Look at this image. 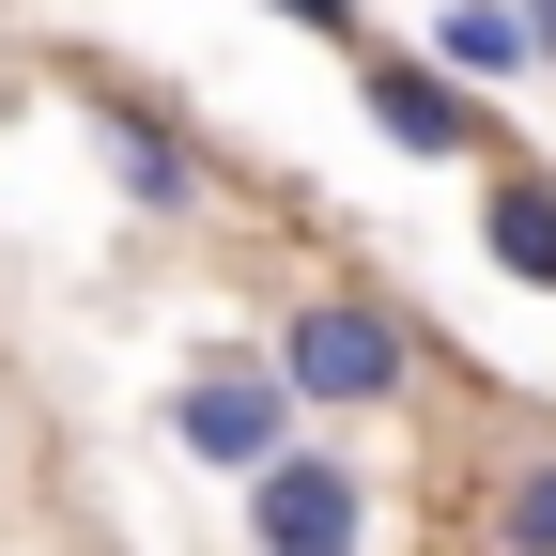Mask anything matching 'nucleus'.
<instances>
[{
	"label": "nucleus",
	"instance_id": "obj_1",
	"mask_svg": "<svg viewBox=\"0 0 556 556\" xmlns=\"http://www.w3.org/2000/svg\"><path fill=\"white\" fill-rule=\"evenodd\" d=\"M263 356L294 371L309 417H402L417 387H433V340H417V309L387 294V278H294Z\"/></svg>",
	"mask_w": 556,
	"mask_h": 556
},
{
	"label": "nucleus",
	"instance_id": "obj_2",
	"mask_svg": "<svg viewBox=\"0 0 556 556\" xmlns=\"http://www.w3.org/2000/svg\"><path fill=\"white\" fill-rule=\"evenodd\" d=\"M62 109L93 124V155H109V186H124V217H155V232H201L217 217V155L139 93V78H109V62H62Z\"/></svg>",
	"mask_w": 556,
	"mask_h": 556
},
{
	"label": "nucleus",
	"instance_id": "obj_3",
	"mask_svg": "<svg viewBox=\"0 0 556 556\" xmlns=\"http://www.w3.org/2000/svg\"><path fill=\"white\" fill-rule=\"evenodd\" d=\"M356 109H371V139L387 155H417V170H495L510 155V109L479 93V78H448L433 47H356Z\"/></svg>",
	"mask_w": 556,
	"mask_h": 556
},
{
	"label": "nucleus",
	"instance_id": "obj_4",
	"mask_svg": "<svg viewBox=\"0 0 556 556\" xmlns=\"http://www.w3.org/2000/svg\"><path fill=\"white\" fill-rule=\"evenodd\" d=\"M294 433H309V402H294L278 356H201V371L170 387V448H186L201 479H263Z\"/></svg>",
	"mask_w": 556,
	"mask_h": 556
},
{
	"label": "nucleus",
	"instance_id": "obj_5",
	"mask_svg": "<svg viewBox=\"0 0 556 556\" xmlns=\"http://www.w3.org/2000/svg\"><path fill=\"white\" fill-rule=\"evenodd\" d=\"M448 526H464V556H556V417L541 402H510L495 448L448 479Z\"/></svg>",
	"mask_w": 556,
	"mask_h": 556
},
{
	"label": "nucleus",
	"instance_id": "obj_6",
	"mask_svg": "<svg viewBox=\"0 0 556 556\" xmlns=\"http://www.w3.org/2000/svg\"><path fill=\"white\" fill-rule=\"evenodd\" d=\"M248 495V556H371V479L340 464V448H278L263 479H232Z\"/></svg>",
	"mask_w": 556,
	"mask_h": 556
},
{
	"label": "nucleus",
	"instance_id": "obj_7",
	"mask_svg": "<svg viewBox=\"0 0 556 556\" xmlns=\"http://www.w3.org/2000/svg\"><path fill=\"white\" fill-rule=\"evenodd\" d=\"M479 263H495V278H526V294H556V170L526 155V139L479 170Z\"/></svg>",
	"mask_w": 556,
	"mask_h": 556
},
{
	"label": "nucleus",
	"instance_id": "obj_8",
	"mask_svg": "<svg viewBox=\"0 0 556 556\" xmlns=\"http://www.w3.org/2000/svg\"><path fill=\"white\" fill-rule=\"evenodd\" d=\"M448 62V78H479V93H510V78H541V31H526V0H433V31H417Z\"/></svg>",
	"mask_w": 556,
	"mask_h": 556
},
{
	"label": "nucleus",
	"instance_id": "obj_9",
	"mask_svg": "<svg viewBox=\"0 0 556 556\" xmlns=\"http://www.w3.org/2000/svg\"><path fill=\"white\" fill-rule=\"evenodd\" d=\"M263 16H278V31H309V47H340V62L371 47V0H263Z\"/></svg>",
	"mask_w": 556,
	"mask_h": 556
},
{
	"label": "nucleus",
	"instance_id": "obj_10",
	"mask_svg": "<svg viewBox=\"0 0 556 556\" xmlns=\"http://www.w3.org/2000/svg\"><path fill=\"white\" fill-rule=\"evenodd\" d=\"M526 31H541V62H556V0H526Z\"/></svg>",
	"mask_w": 556,
	"mask_h": 556
}]
</instances>
